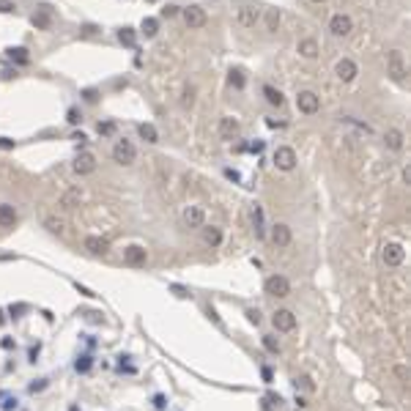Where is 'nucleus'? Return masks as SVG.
Returning <instances> with one entry per match:
<instances>
[{
    "instance_id": "13",
    "label": "nucleus",
    "mask_w": 411,
    "mask_h": 411,
    "mask_svg": "<svg viewBox=\"0 0 411 411\" xmlns=\"http://www.w3.org/2000/svg\"><path fill=\"white\" fill-rule=\"evenodd\" d=\"M146 258H148V252L143 247H137V244H129L124 250V263H129V266H143Z\"/></svg>"
},
{
    "instance_id": "42",
    "label": "nucleus",
    "mask_w": 411,
    "mask_h": 411,
    "mask_svg": "<svg viewBox=\"0 0 411 411\" xmlns=\"http://www.w3.org/2000/svg\"><path fill=\"white\" fill-rule=\"evenodd\" d=\"M247 318H250L252 323H260V313H258V310H250V313H247Z\"/></svg>"
},
{
    "instance_id": "20",
    "label": "nucleus",
    "mask_w": 411,
    "mask_h": 411,
    "mask_svg": "<svg viewBox=\"0 0 411 411\" xmlns=\"http://www.w3.org/2000/svg\"><path fill=\"white\" fill-rule=\"evenodd\" d=\"M299 55L307 58V60H313L315 55H318V42H315V38H302V42H299Z\"/></svg>"
},
{
    "instance_id": "46",
    "label": "nucleus",
    "mask_w": 411,
    "mask_h": 411,
    "mask_svg": "<svg viewBox=\"0 0 411 411\" xmlns=\"http://www.w3.org/2000/svg\"><path fill=\"white\" fill-rule=\"evenodd\" d=\"M148 3H156V0H148Z\"/></svg>"
},
{
    "instance_id": "26",
    "label": "nucleus",
    "mask_w": 411,
    "mask_h": 411,
    "mask_svg": "<svg viewBox=\"0 0 411 411\" xmlns=\"http://www.w3.org/2000/svg\"><path fill=\"white\" fill-rule=\"evenodd\" d=\"M44 228H47L50 233H58V236L66 233V225H63V219H55V217H47V219H44Z\"/></svg>"
},
{
    "instance_id": "45",
    "label": "nucleus",
    "mask_w": 411,
    "mask_h": 411,
    "mask_svg": "<svg viewBox=\"0 0 411 411\" xmlns=\"http://www.w3.org/2000/svg\"><path fill=\"white\" fill-rule=\"evenodd\" d=\"M313 3H323V0H313Z\"/></svg>"
},
{
    "instance_id": "8",
    "label": "nucleus",
    "mask_w": 411,
    "mask_h": 411,
    "mask_svg": "<svg viewBox=\"0 0 411 411\" xmlns=\"http://www.w3.org/2000/svg\"><path fill=\"white\" fill-rule=\"evenodd\" d=\"M403 258H406V252H403L400 244H386V247L381 250V260L386 266H400Z\"/></svg>"
},
{
    "instance_id": "14",
    "label": "nucleus",
    "mask_w": 411,
    "mask_h": 411,
    "mask_svg": "<svg viewBox=\"0 0 411 411\" xmlns=\"http://www.w3.org/2000/svg\"><path fill=\"white\" fill-rule=\"evenodd\" d=\"M236 134H239V121L231 118V115H225L222 121H219V137H222V140H233Z\"/></svg>"
},
{
    "instance_id": "35",
    "label": "nucleus",
    "mask_w": 411,
    "mask_h": 411,
    "mask_svg": "<svg viewBox=\"0 0 411 411\" xmlns=\"http://www.w3.org/2000/svg\"><path fill=\"white\" fill-rule=\"evenodd\" d=\"M176 14H178V6H173V3H168V6L162 9V17H165V19H173Z\"/></svg>"
},
{
    "instance_id": "22",
    "label": "nucleus",
    "mask_w": 411,
    "mask_h": 411,
    "mask_svg": "<svg viewBox=\"0 0 411 411\" xmlns=\"http://www.w3.org/2000/svg\"><path fill=\"white\" fill-rule=\"evenodd\" d=\"M140 137L146 140V143H159V132H156L154 124H140Z\"/></svg>"
},
{
    "instance_id": "16",
    "label": "nucleus",
    "mask_w": 411,
    "mask_h": 411,
    "mask_svg": "<svg viewBox=\"0 0 411 411\" xmlns=\"http://www.w3.org/2000/svg\"><path fill=\"white\" fill-rule=\"evenodd\" d=\"M33 25L38 30H50L52 28V11H50V6H42L36 14H33Z\"/></svg>"
},
{
    "instance_id": "43",
    "label": "nucleus",
    "mask_w": 411,
    "mask_h": 411,
    "mask_svg": "<svg viewBox=\"0 0 411 411\" xmlns=\"http://www.w3.org/2000/svg\"><path fill=\"white\" fill-rule=\"evenodd\" d=\"M225 176H228V178H233V181H239V178H241L236 170H225Z\"/></svg>"
},
{
    "instance_id": "12",
    "label": "nucleus",
    "mask_w": 411,
    "mask_h": 411,
    "mask_svg": "<svg viewBox=\"0 0 411 411\" xmlns=\"http://www.w3.org/2000/svg\"><path fill=\"white\" fill-rule=\"evenodd\" d=\"M93 170H96V156L88 154V151H83L74 159V173H77V176H88V173H93Z\"/></svg>"
},
{
    "instance_id": "38",
    "label": "nucleus",
    "mask_w": 411,
    "mask_h": 411,
    "mask_svg": "<svg viewBox=\"0 0 411 411\" xmlns=\"http://www.w3.org/2000/svg\"><path fill=\"white\" fill-rule=\"evenodd\" d=\"M88 367H91V357H83V362H77V370H80V373H85Z\"/></svg>"
},
{
    "instance_id": "33",
    "label": "nucleus",
    "mask_w": 411,
    "mask_h": 411,
    "mask_svg": "<svg viewBox=\"0 0 411 411\" xmlns=\"http://www.w3.org/2000/svg\"><path fill=\"white\" fill-rule=\"evenodd\" d=\"M231 83L236 85V88H244V74L239 72V69H233V72H231Z\"/></svg>"
},
{
    "instance_id": "29",
    "label": "nucleus",
    "mask_w": 411,
    "mask_h": 411,
    "mask_svg": "<svg viewBox=\"0 0 411 411\" xmlns=\"http://www.w3.org/2000/svg\"><path fill=\"white\" fill-rule=\"evenodd\" d=\"M203 239H206V244H211V247H217V244L222 241V233H219L217 228H206V231H203Z\"/></svg>"
},
{
    "instance_id": "11",
    "label": "nucleus",
    "mask_w": 411,
    "mask_h": 411,
    "mask_svg": "<svg viewBox=\"0 0 411 411\" xmlns=\"http://www.w3.org/2000/svg\"><path fill=\"white\" fill-rule=\"evenodd\" d=\"M272 321H274V329H280V332H294L296 329V315L291 310H277Z\"/></svg>"
},
{
    "instance_id": "39",
    "label": "nucleus",
    "mask_w": 411,
    "mask_h": 411,
    "mask_svg": "<svg viewBox=\"0 0 411 411\" xmlns=\"http://www.w3.org/2000/svg\"><path fill=\"white\" fill-rule=\"evenodd\" d=\"M115 124H99V134H113Z\"/></svg>"
},
{
    "instance_id": "9",
    "label": "nucleus",
    "mask_w": 411,
    "mask_h": 411,
    "mask_svg": "<svg viewBox=\"0 0 411 411\" xmlns=\"http://www.w3.org/2000/svg\"><path fill=\"white\" fill-rule=\"evenodd\" d=\"M335 74L340 77L343 83H351L354 77L359 74V69H357V63H354L351 58H343V60H337V66H335Z\"/></svg>"
},
{
    "instance_id": "36",
    "label": "nucleus",
    "mask_w": 411,
    "mask_h": 411,
    "mask_svg": "<svg viewBox=\"0 0 411 411\" xmlns=\"http://www.w3.org/2000/svg\"><path fill=\"white\" fill-rule=\"evenodd\" d=\"M11 11H17V6L11 0H0V14H11Z\"/></svg>"
},
{
    "instance_id": "21",
    "label": "nucleus",
    "mask_w": 411,
    "mask_h": 411,
    "mask_svg": "<svg viewBox=\"0 0 411 411\" xmlns=\"http://www.w3.org/2000/svg\"><path fill=\"white\" fill-rule=\"evenodd\" d=\"M80 200H83L80 189H69V192H63L60 206H63V209H74V206H80Z\"/></svg>"
},
{
    "instance_id": "5",
    "label": "nucleus",
    "mask_w": 411,
    "mask_h": 411,
    "mask_svg": "<svg viewBox=\"0 0 411 411\" xmlns=\"http://www.w3.org/2000/svg\"><path fill=\"white\" fill-rule=\"evenodd\" d=\"M329 30H332V36L343 38V36H348L354 30V22H351L348 14H335V17L329 19Z\"/></svg>"
},
{
    "instance_id": "18",
    "label": "nucleus",
    "mask_w": 411,
    "mask_h": 411,
    "mask_svg": "<svg viewBox=\"0 0 411 411\" xmlns=\"http://www.w3.org/2000/svg\"><path fill=\"white\" fill-rule=\"evenodd\" d=\"M17 222V209L9 203H0V228H14Z\"/></svg>"
},
{
    "instance_id": "30",
    "label": "nucleus",
    "mask_w": 411,
    "mask_h": 411,
    "mask_svg": "<svg viewBox=\"0 0 411 411\" xmlns=\"http://www.w3.org/2000/svg\"><path fill=\"white\" fill-rule=\"evenodd\" d=\"M266 28L269 30H277L280 28V11L277 9H269L266 11Z\"/></svg>"
},
{
    "instance_id": "40",
    "label": "nucleus",
    "mask_w": 411,
    "mask_h": 411,
    "mask_svg": "<svg viewBox=\"0 0 411 411\" xmlns=\"http://www.w3.org/2000/svg\"><path fill=\"white\" fill-rule=\"evenodd\" d=\"M0 148H3V151H11V148H14V140H9V137H0Z\"/></svg>"
},
{
    "instance_id": "1",
    "label": "nucleus",
    "mask_w": 411,
    "mask_h": 411,
    "mask_svg": "<svg viewBox=\"0 0 411 411\" xmlns=\"http://www.w3.org/2000/svg\"><path fill=\"white\" fill-rule=\"evenodd\" d=\"M386 74H389L395 83L406 80L408 66H406V55H403L400 50H389V52H386Z\"/></svg>"
},
{
    "instance_id": "6",
    "label": "nucleus",
    "mask_w": 411,
    "mask_h": 411,
    "mask_svg": "<svg viewBox=\"0 0 411 411\" xmlns=\"http://www.w3.org/2000/svg\"><path fill=\"white\" fill-rule=\"evenodd\" d=\"M263 288H266V294H269V296H277V299H282V296H288V294H291V282H288L285 277H280V274L269 277Z\"/></svg>"
},
{
    "instance_id": "23",
    "label": "nucleus",
    "mask_w": 411,
    "mask_h": 411,
    "mask_svg": "<svg viewBox=\"0 0 411 411\" xmlns=\"http://www.w3.org/2000/svg\"><path fill=\"white\" fill-rule=\"evenodd\" d=\"M85 250L88 252H107V241L101 239V236H88V239H85Z\"/></svg>"
},
{
    "instance_id": "44",
    "label": "nucleus",
    "mask_w": 411,
    "mask_h": 411,
    "mask_svg": "<svg viewBox=\"0 0 411 411\" xmlns=\"http://www.w3.org/2000/svg\"><path fill=\"white\" fill-rule=\"evenodd\" d=\"M72 140H77V143H80V146H83V143H85V134H83V132H77V134H74V137H72Z\"/></svg>"
},
{
    "instance_id": "4",
    "label": "nucleus",
    "mask_w": 411,
    "mask_h": 411,
    "mask_svg": "<svg viewBox=\"0 0 411 411\" xmlns=\"http://www.w3.org/2000/svg\"><path fill=\"white\" fill-rule=\"evenodd\" d=\"M274 165H277L280 170H294L296 168V151L291 146H280L277 151H274Z\"/></svg>"
},
{
    "instance_id": "24",
    "label": "nucleus",
    "mask_w": 411,
    "mask_h": 411,
    "mask_svg": "<svg viewBox=\"0 0 411 411\" xmlns=\"http://www.w3.org/2000/svg\"><path fill=\"white\" fill-rule=\"evenodd\" d=\"M263 96H266V101L269 105H274V107H282V93L277 91V88H272V85H263Z\"/></svg>"
},
{
    "instance_id": "15",
    "label": "nucleus",
    "mask_w": 411,
    "mask_h": 411,
    "mask_svg": "<svg viewBox=\"0 0 411 411\" xmlns=\"http://www.w3.org/2000/svg\"><path fill=\"white\" fill-rule=\"evenodd\" d=\"M258 19H260L258 9H252V6H241V9H239V25L241 28H255Z\"/></svg>"
},
{
    "instance_id": "17",
    "label": "nucleus",
    "mask_w": 411,
    "mask_h": 411,
    "mask_svg": "<svg viewBox=\"0 0 411 411\" xmlns=\"http://www.w3.org/2000/svg\"><path fill=\"white\" fill-rule=\"evenodd\" d=\"M272 241L277 244V247H288L291 244V228L288 225H274V231H272Z\"/></svg>"
},
{
    "instance_id": "10",
    "label": "nucleus",
    "mask_w": 411,
    "mask_h": 411,
    "mask_svg": "<svg viewBox=\"0 0 411 411\" xmlns=\"http://www.w3.org/2000/svg\"><path fill=\"white\" fill-rule=\"evenodd\" d=\"M181 217H184V225H187V228H203V225H206V214H203L200 206H187Z\"/></svg>"
},
{
    "instance_id": "37",
    "label": "nucleus",
    "mask_w": 411,
    "mask_h": 411,
    "mask_svg": "<svg viewBox=\"0 0 411 411\" xmlns=\"http://www.w3.org/2000/svg\"><path fill=\"white\" fill-rule=\"evenodd\" d=\"M192 101H195V88H187V91H184V105L192 107Z\"/></svg>"
},
{
    "instance_id": "2",
    "label": "nucleus",
    "mask_w": 411,
    "mask_h": 411,
    "mask_svg": "<svg viewBox=\"0 0 411 411\" xmlns=\"http://www.w3.org/2000/svg\"><path fill=\"white\" fill-rule=\"evenodd\" d=\"M296 107H299V113H304V115H315V113H318V107H321L318 93H313V91H299Z\"/></svg>"
},
{
    "instance_id": "32",
    "label": "nucleus",
    "mask_w": 411,
    "mask_h": 411,
    "mask_svg": "<svg viewBox=\"0 0 411 411\" xmlns=\"http://www.w3.org/2000/svg\"><path fill=\"white\" fill-rule=\"evenodd\" d=\"M395 378H398L400 384H408V370H406V365H398V367H395Z\"/></svg>"
},
{
    "instance_id": "3",
    "label": "nucleus",
    "mask_w": 411,
    "mask_h": 411,
    "mask_svg": "<svg viewBox=\"0 0 411 411\" xmlns=\"http://www.w3.org/2000/svg\"><path fill=\"white\" fill-rule=\"evenodd\" d=\"M134 156H137V148L132 146V140H118L115 148H113V159L118 165H132Z\"/></svg>"
},
{
    "instance_id": "28",
    "label": "nucleus",
    "mask_w": 411,
    "mask_h": 411,
    "mask_svg": "<svg viewBox=\"0 0 411 411\" xmlns=\"http://www.w3.org/2000/svg\"><path fill=\"white\" fill-rule=\"evenodd\" d=\"M140 28H143L146 38H154V36H156V30H159V22H156L154 17H146V19H143V25H140Z\"/></svg>"
},
{
    "instance_id": "34",
    "label": "nucleus",
    "mask_w": 411,
    "mask_h": 411,
    "mask_svg": "<svg viewBox=\"0 0 411 411\" xmlns=\"http://www.w3.org/2000/svg\"><path fill=\"white\" fill-rule=\"evenodd\" d=\"M66 121H69V124H80V121H83L80 110H77V107H72V110H69V113H66Z\"/></svg>"
},
{
    "instance_id": "19",
    "label": "nucleus",
    "mask_w": 411,
    "mask_h": 411,
    "mask_svg": "<svg viewBox=\"0 0 411 411\" xmlns=\"http://www.w3.org/2000/svg\"><path fill=\"white\" fill-rule=\"evenodd\" d=\"M403 132L400 129H386V134H384V143H386V148H392V151H400L403 148Z\"/></svg>"
},
{
    "instance_id": "41",
    "label": "nucleus",
    "mask_w": 411,
    "mask_h": 411,
    "mask_svg": "<svg viewBox=\"0 0 411 411\" xmlns=\"http://www.w3.org/2000/svg\"><path fill=\"white\" fill-rule=\"evenodd\" d=\"M83 96H85V101H96V91L88 88V91H83Z\"/></svg>"
},
{
    "instance_id": "25",
    "label": "nucleus",
    "mask_w": 411,
    "mask_h": 411,
    "mask_svg": "<svg viewBox=\"0 0 411 411\" xmlns=\"http://www.w3.org/2000/svg\"><path fill=\"white\" fill-rule=\"evenodd\" d=\"M6 55H9L11 60H17V63H28V60H30V55H28L25 47H9V50H6Z\"/></svg>"
},
{
    "instance_id": "27",
    "label": "nucleus",
    "mask_w": 411,
    "mask_h": 411,
    "mask_svg": "<svg viewBox=\"0 0 411 411\" xmlns=\"http://www.w3.org/2000/svg\"><path fill=\"white\" fill-rule=\"evenodd\" d=\"M118 42H121L124 47H134V42H137L134 28H121V30H118Z\"/></svg>"
},
{
    "instance_id": "31",
    "label": "nucleus",
    "mask_w": 411,
    "mask_h": 411,
    "mask_svg": "<svg viewBox=\"0 0 411 411\" xmlns=\"http://www.w3.org/2000/svg\"><path fill=\"white\" fill-rule=\"evenodd\" d=\"M263 348L272 351V354H280V343H277L272 335H263Z\"/></svg>"
},
{
    "instance_id": "7",
    "label": "nucleus",
    "mask_w": 411,
    "mask_h": 411,
    "mask_svg": "<svg viewBox=\"0 0 411 411\" xmlns=\"http://www.w3.org/2000/svg\"><path fill=\"white\" fill-rule=\"evenodd\" d=\"M184 22L192 30H197V28H203L206 22H209V17H206V11L200 9V6H189V9H184Z\"/></svg>"
}]
</instances>
